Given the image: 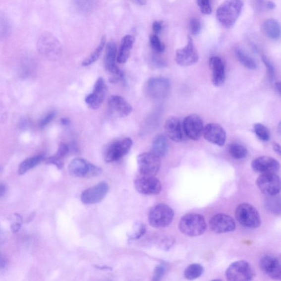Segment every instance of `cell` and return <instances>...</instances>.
<instances>
[{"mask_svg":"<svg viewBox=\"0 0 281 281\" xmlns=\"http://www.w3.org/2000/svg\"><path fill=\"white\" fill-rule=\"evenodd\" d=\"M243 6L242 0H225L217 11V18L223 27L233 26L241 14Z\"/></svg>","mask_w":281,"mask_h":281,"instance_id":"6da1fadb","label":"cell"},{"mask_svg":"<svg viewBox=\"0 0 281 281\" xmlns=\"http://www.w3.org/2000/svg\"><path fill=\"white\" fill-rule=\"evenodd\" d=\"M207 227L205 218L198 214H189L184 216L178 224L180 231L190 237L201 236L205 232Z\"/></svg>","mask_w":281,"mask_h":281,"instance_id":"7a4b0ae2","label":"cell"},{"mask_svg":"<svg viewBox=\"0 0 281 281\" xmlns=\"http://www.w3.org/2000/svg\"><path fill=\"white\" fill-rule=\"evenodd\" d=\"M37 50L44 57L50 59H55L59 57L62 47L55 36L49 33H45L41 35L38 40Z\"/></svg>","mask_w":281,"mask_h":281,"instance_id":"3957f363","label":"cell"},{"mask_svg":"<svg viewBox=\"0 0 281 281\" xmlns=\"http://www.w3.org/2000/svg\"><path fill=\"white\" fill-rule=\"evenodd\" d=\"M235 216L238 222L244 227L256 228L261 225V218L256 209L248 203L240 204Z\"/></svg>","mask_w":281,"mask_h":281,"instance_id":"277c9868","label":"cell"},{"mask_svg":"<svg viewBox=\"0 0 281 281\" xmlns=\"http://www.w3.org/2000/svg\"><path fill=\"white\" fill-rule=\"evenodd\" d=\"M174 217L172 209L165 204H158L151 208L149 215L151 225L156 228L167 227L171 223Z\"/></svg>","mask_w":281,"mask_h":281,"instance_id":"5b68a950","label":"cell"},{"mask_svg":"<svg viewBox=\"0 0 281 281\" xmlns=\"http://www.w3.org/2000/svg\"><path fill=\"white\" fill-rule=\"evenodd\" d=\"M68 171L74 177L89 178L100 175L102 171L100 168L82 158H75L70 163Z\"/></svg>","mask_w":281,"mask_h":281,"instance_id":"8992f818","label":"cell"},{"mask_svg":"<svg viewBox=\"0 0 281 281\" xmlns=\"http://www.w3.org/2000/svg\"><path fill=\"white\" fill-rule=\"evenodd\" d=\"M254 277V271L251 265L244 260L232 263L226 272V277L230 281H249L252 280Z\"/></svg>","mask_w":281,"mask_h":281,"instance_id":"52a82bcc","label":"cell"},{"mask_svg":"<svg viewBox=\"0 0 281 281\" xmlns=\"http://www.w3.org/2000/svg\"><path fill=\"white\" fill-rule=\"evenodd\" d=\"M132 144V140L128 137L111 143L105 151V161L111 163L119 160L129 152Z\"/></svg>","mask_w":281,"mask_h":281,"instance_id":"ba28073f","label":"cell"},{"mask_svg":"<svg viewBox=\"0 0 281 281\" xmlns=\"http://www.w3.org/2000/svg\"><path fill=\"white\" fill-rule=\"evenodd\" d=\"M139 171L142 176H155L161 166L160 158L153 153H144L137 157Z\"/></svg>","mask_w":281,"mask_h":281,"instance_id":"9c48e42d","label":"cell"},{"mask_svg":"<svg viewBox=\"0 0 281 281\" xmlns=\"http://www.w3.org/2000/svg\"><path fill=\"white\" fill-rule=\"evenodd\" d=\"M170 90V81L162 77L150 78L148 80L146 90L151 98L156 100L165 99Z\"/></svg>","mask_w":281,"mask_h":281,"instance_id":"30bf717a","label":"cell"},{"mask_svg":"<svg viewBox=\"0 0 281 281\" xmlns=\"http://www.w3.org/2000/svg\"><path fill=\"white\" fill-rule=\"evenodd\" d=\"M257 185L260 191L269 196L278 195L281 190L280 178L275 173L260 175L257 180Z\"/></svg>","mask_w":281,"mask_h":281,"instance_id":"8fae6325","label":"cell"},{"mask_svg":"<svg viewBox=\"0 0 281 281\" xmlns=\"http://www.w3.org/2000/svg\"><path fill=\"white\" fill-rule=\"evenodd\" d=\"M175 59L177 64L182 66H191L198 62V51L192 38L189 36L186 47L176 51Z\"/></svg>","mask_w":281,"mask_h":281,"instance_id":"7c38bea8","label":"cell"},{"mask_svg":"<svg viewBox=\"0 0 281 281\" xmlns=\"http://www.w3.org/2000/svg\"><path fill=\"white\" fill-rule=\"evenodd\" d=\"M184 132L188 139L198 141L203 135L204 124L202 117L198 114L187 116L183 120Z\"/></svg>","mask_w":281,"mask_h":281,"instance_id":"4fadbf2b","label":"cell"},{"mask_svg":"<svg viewBox=\"0 0 281 281\" xmlns=\"http://www.w3.org/2000/svg\"><path fill=\"white\" fill-rule=\"evenodd\" d=\"M107 85L103 78H99L95 84L93 92L85 98V103L90 109L98 110L101 106L106 98Z\"/></svg>","mask_w":281,"mask_h":281,"instance_id":"5bb4252c","label":"cell"},{"mask_svg":"<svg viewBox=\"0 0 281 281\" xmlns=\"http://www.w3.org/2000/svg\"><path fill=\"white\" fill-rule=\"evenodd\" d=\"M134 185L138 192L145 195H157L162 190L161 183L155 176H143L135 180Z\"/></svg>","mask_w":281,"mask_h":281,"instance_id":"9a60e30c","label":"cell"},{"mask_svg":"<svg viewBox=\"0 0 281 281\" xmlns=\"http://www.w3.org/2000/svg\"><path fill=\"white\" fill-rule=\"evenodd\" d=\"M212 230L216 233L221 234L233 231L236 228V223L233 218L225 214H218L209 221Z\"/></svg>","mask_w":281,"mask_h":281,"instance_id":"2e32d148","label":"cell"},{"mask_svg":"<svg viewBox=\"0 0 281 281\" xmlns=\"http://www.w3.org/2000/svg\"><path fill=\"white\" fill-rule=\"evenodd\" d=\"M260 269L269 277L275 280H281V262L280 258L273 255H265L260 260Z\"/></svg>","mask_w":281,"mask_h":281,"instance_id":"e0dca14e","label":"cell"},{"mask_svg":"<svg viewBox=\"0 0 281 281\" xmlns=\"http://www.w3.org/2000/svg\"><path fill=\"white\" fill-rule=\"evenodd\" d=\"M109 191L108 184L105 182H102L84 191L81 194V200L86 204L98 203L103 200Z\"/></svg>","mask_w":281,"mask_h":281,"instance_id":"ac0fdd59","label":"cell"},{"mask_svg":"<svg viewBox=\"0 0 281 281\" xmlns=\"http://www.w3.org/2000/svg\"><path fill=\"white\" fill-rule=\"evenodd\" d=\"M167 135L173 141L180 142L187 138L184 132L183 120L175 116L169 117L165 123Z\"/></svg>","mask_w":281,"mask_h":281,"instance_id":"d6986e66","label":"cell"},{"mask_svg":"<svg viewBox=\"0 0 281 281\" xmlns=\"http://www.w3.org/2000/svg\"><path fill=\"white\" fill-rule=\"evenodd\" d=\"M203 135L208 142L218 146H223L226 141V131L219 124H207L204 127Z\"/></svg>","mask_w":281,"mask_h":281,"instance_id":"ffe728a7","label":"cell"},{"mask_svg":"<svg viewBox=\"0 0 281 281\" xmlns=\"http://www.w3.org/2000/svg\"><path fill=\"white\" fill-rule=\"evenodd\" d=\"M254 171L261 173H275L280 168V163L275 158L268 156H262L255 159L252 163Z\"/></svg>","mask_w":281,"mask_h":281,"instance_id":"44dd1931","label":"cell"},{"mask_svg":"<svg viewBox=\"0 0 281 281\" xmlns=\"http://www.w3.org/2000/svg\"><path fill=\"white\" fill-rule=\"evenodd\" d=\"M209 66L212 72V82L214 86H221L226 78L225 66L222 58L213 56L209 59Z\"/></svg>","mask_w":281,"mask_h":281,"instance_id":"7402d4cb","label":"cell"},{"mask_svg":"<svg viewBox=\"0 0 281 281\" xmlns=\"http://www.w3.org/2000/svg\"><path fill=\"white\" fill-rule=\"evenodd\" d=\"M110 109L119 116H128L132 111V106L122 97L112 95L108 100Z\"/></svg>","mask_w":281,"mask_h":281,"instance_id":"603a6c76","label":"cell"},{"mask_svg":"<svg viewBox=\"0 0 281 281\" xmlns=\"http://www.w3.org/2000/svg\"><path fill=\"white\" fill-rule=\"evenodd\" d=\"M117 49L114 42H110L106 45L105 65L107 72L110 75L117 72L120 69L116 65Z\"/></svg>","mask_w":281,"mask_h":281,"instance_id":"cb8c5ba5","label":"cell"},{"mask_svg":"<svg viewBox=\"0 0 281 281\" xmlns=\"http://www.w3.org/2000/svg\"><path fill=\"white\" fill-rule=\"evenodd\" d=\"M134 42L135 38L131 35H127L122 38L116 57L117 62L124 64L127 62Z\"/></svg>","mask_w":281,"mask_h":281,"instance_id":"d4e9b609","label":"cell"},{"mask_svg":"<svg viewBox=\"0 0 281 281\" xmlns=\"http://www.w3.org/2000/svg\"><path fill=\"white\" fill-rule=\"evenodd\" d=\"M168 141L166 135H158L153 140L152 153L160 158L165 156L168 151Z\"/></svg>","mask_w":281,"mask_h":281,"instance_id":"484cf974","label":"cell"},{"mask_svg":"<svg viewBox=\"0 0 281 281\" xmlns=\"http://www.w3.org/2000/svg\"><path fill=\"white\" fill-rule=\"evenodd\" d=\"M264 33L272 40H278L280 38V25L277 20L269 18L265 20L263 25Z\"/></svg>","mask_w":281,"mask_h":281,"instance_id":"4316f807","label":"cell"},{"mask_svg":"<svg viewBox=\"0 0 281 281\" xmlns=\"http://www.w3.org/2000/svg\"><path fill=\"white\" fill-rule=\"evenodd\" d=\"M45 160V156L39 155L27 158L21 163L18 169L20 175H23L33 168L37 167Z\"/></svg>","mask_w":281,"mask_h":281,"instance_id":"83f0119b","label":"cell"},{"mask_svg":"<svg viewBox=\"0 0 281 281\" xmlns=\"http://www.w3.org/2000/svg\"><path fill=\"white\" fill-rule=\"evenodd\" d=\"M235 55H236L239 62L245 67L251 70H255L257 68L258 65L255 60L242 49L236 48L235 50Z\"/></svg>","mask_w":281,"mask_h":281,"instance_id":"f1b7e54d","label":"cell"},{"mask_svg":"<svg viewBox=\"0 0 281 281\" xmlns=\"http://www.w3.org/2000/svg\"><path fill=\"white\" fill-rule=\"evenodd\" d=\"M36 65L34 61L30 58H25L20 63L19 74L22 78L31 77L35 72Z\"/></svg>","mask_w":281,"mask_h":281,"instance_id":"f546056e","label":"cell"},{"mask_svg":"<svg viewBox=\"0 0 281 281\" xmlns=\"http://www.w3.org/2000/svg\"><path fill=\"white\" fill-rule=\"evenodd\" d=\"M106 43V38L105 36L102 37L100 43L96 50L92 53L88 58L85 59L82 63L84 66H88L98 60L101 55L103 50L105 47Z\"/></svg>","mask_w":281,"mask_h":281,"instance_id":"4dcf8cb0","label":"cell"},{"mask_svg":"<svg viewBox=\"0 0 281 281\" xmlns=\"http://www.w3.org/2000/svg\"><path fill=\"white\" fill-rule=\"evenodd\" d=\"M204 273L202 266L198 264L189 265L184 272V277L188 280H196L201 277Z\"/></svg>","mask_w":281,"mask_h":281,"instance_id":"1f68e13d","label":"cell"},{"mask_svg":"<svg viewBox=\"0 0 281 281\" xmlns=\"http://www.w3.org/2000/svg\"><path fill=\"white\" fill-rule=\"evenodd\" d=\"M228 152L232 157L236 160H242L247 156L248 151L246 147L238 143H232L228 146Z\"/></svg>","mask_w":281,"mask_h":281,"instance_id":"d6a6232c","label":"cell"},{"mask_svg":"<svg viewBox=\"0 0 281 281\" xmlns=\"http://www.w3.org/2000/svg\"><path fill=\"white\" fill-rule=\"evenodd\" d=\"M253 130L260 140L265 142L270 140V131L264 125L261 123H255L253 125Z\"/></svg>","mask_w":281,"mask_h":281,"instance_id":"836d02e7","label":"cell"},{"mask_svg":"<svg viewBox=\"0 0 281 281\" xmlns=\"http://www.w3.org/2000/svg\"><path fill=\"white\" fill-rule=\"evenodd\" d=\"M146 231L145 225L141 222H137L134 224V228L128 235L130 240H136L141 237Z\"/></svg>","mask_w":281,"mask_h":281,"instance_id":"e575fe53","label":"cell"},{"mask_svg":"<svg viewBox=\"0 0 281 281\" xmlns=\"http://www.w3.org/2000/svg\"><path fill=\"white\" fill-rule=\"evenodd\" d=\"M74 2L76 7L84 13L90 12L94 5V0H74Z\"/></svg>","mask_w":281,"mask_h":281,"instance_id":"d590c367","label":"cell"},{"mask_svg":"<svg viewBox=\"0 0 281 281\" xmlns=\"http://www.w3.org/2000/svg\"><path fill=\"white\" fill-rule=\"evenodd\" d=\"M263 62L265 65L266 70L268 75V78L270 83H273L276 76L275 69L274 66L272 62L266 57L265 56H263L262 57Z\"/></svg>","mask_w":281,"mask_h":281,"instance_id":"8d00e7d4","label":"cell"},{"mask_svg":"<svg viewBox=\"0 0 281 281\" xmlns=\"http://www.w3.org/2000/svg\"><path fill=\"white\" fill-rule=\"evenodd\" d=\"M151 47L158 53L164 52L166 49L165 45L163 44L157 35H153L150 38Z\"/></svg>","mask_w":281,"mask_h":281,"instance_id":"74e56055","label":"cell"},{"mask_svg":"<svg viewBox=\"0 0 281 281\" xmlns=\"http://www.w3.org/2000/svg\"><path fill=\"white\" fill-rule=\"evenodd\" d=\"M197 2L203 14L209 15L212 13V9L209 0H197Z\"/></svg>","mask_w":281,"mask_h":281,"instance_id":"f35d334b","label":"cell"},{"mask_svg":"<svg viewBox=\"0 0 281 281\" xmlns=\"http://www.w3.org/2000/svg\"><path fill=\"white\" fill-rule=\"evenodd\" d=\"M190 30L193 35H197L201 31V23L196 18H193L190 22Z\"/></svg>","mask_w":281,"mask_h":281,"instance_id":"ab89813d","label":"cell"},{"mask_svg":"<svg viewBox=\"0 0 281 281\" xmlns=\"http://www.w3.org/2000/svg\"><path fill=\"white\" fill-rule=\"evenodd\" d=\"M22 224V218L19 214H15L12 219L11 224V229L13 233H17L21 227Z\"/></svg>","mask_w":281,"mask_h":281,"instance_id":"60d3db41","label":"cell"},{"mask_svg":"<svg viewBox=\"0 0 281 281\" xmlns=\"http://www.w3.org/2000/svg\"><path fill=\"white\" fill-rule=\"evenodd\" d=\"M166 268L164 265H158L155 270L154 274H153V281H160L166 273Z\"/></svg>","mask_w":281,"mask_h":281,"instance_id":"b9f144b4","label":"cell"},{"mask_svg":"<svg viewBox=\"0 0 281 281\" xmlns=\"http://www.w3.org/2000/svg\"><path fill=\"white\" fill-rule=\"evenodd\" d=\"M9 30L8 22L4 17L0 16V38L6 37L8 34Z\"/></svg>","mask_w":281,"mask_h":281,"instance_id":"7bdbcfd3","label":"cell"},{"mask_svg":"<svg viewBox=\"0 0 281 281\" xmlns=\"http://www.w3.org/2000/svg\"><path fill=\"white\" fill-rule=\"evenodd\" d=\"M69 151V148L68 146L64 143H62L59 145L58 150L57 153L55 155L56 158H58V159L62 160L63 158L67 155Z\"/></svg>","mask_w":281,"mask_h":281,"instance_id":"ee69618b","label":"cell"},{"mask_svg":"<svg viewBox=\"0 0 281 281\" xmlns=\"http://www.w3.org/2000/svg\"><path fill=\"white\" fill-rule=\"evenodd\" d=\"M56 113L55 112H51L49 113L46 115L43 119L39 121V125L41 128L47 126L55 118Z\"/></svg>","mask_w":281,"mask_h":281,"instance_id":"f6af8a7d","label":"cell"},{"mask_svg":"<svg viewBox=\"0 0 281 281\" xmlns=\"http://www.w3.org/2000/svg\"><path fill=\"white\" fill-rule=\"evenodd\" d=\"M47 163L48 164L54 165L57 167L59 169H62L63 167V163L62 160L58 159L55 156L51 157L47 160Z\"/></svg>","mask_w":281,"mask_h":281,"instance_id":"bcb514c9","label":"cell"},{"mask_svg":"<svg viewBox=\"0 0 281 281\" xmlns=\"http://www.w3.org/2000/svg\"><path fill=\"white\" fill-rule=\"evenodd\" d=\"M163 28L162 23L159 21H156L153 23L152 29L153 32H155L156 34H160Z\"/></svg>","mask_w":281,"mask_h":281,"instance_id":"7dc6e473","label":"cell"},{"mask_svg":"<svg viewBox=\"0 0 281 281\" xmlns=\"http://www.w3.org/2000/svg\"><path fill=\"white\" fill-rule=\"evenodd\" d=\"M7 266V260L3 256V255L0 253V272H1Z\"/></svg>","mask_w":281,"mask_h":281,"instance_id":"c3c4849f","label":"cell"},{"mask_svg":"<svg viewBox=\"0 0 281 281\" xmlns=\"http://www.w3.org/2000/svg\"><path fill=\"white\" fill-rule=\"evenodd\" d=\"M7 188L4 183L0 182V198H2L6 195Z\"/></svg>","mask_w":281,"mask_h":281,"instance_id":"681fc988","label":"cell"},{"mask_svg":"<svg viewBox=\"0 0 281 281\" xmlns=\"http://www.w3.org/2000/svg\"><path fill=\"white\" fill-rule=\"evenodd\" d=\"M273 147L274 151L280 156L281 155V148L280 145L277 142H274Z\"/></svg>","mask_w":281,"mask_h":281,"instance_id":"f907efd6","label":"cell"},{"mask_svg":"<svg viewBox=\"0 0 281 281\" xmlns=\"http://www.w3.org/2000/svg\"><path fill=\"white\" fill-rule=\"evenodd\" d=\"M29 126V122L26 119H23L20 121L19 126L20 128L21 129H27Z\"/></svg>","mask_w":281,"mask_h":281,"instance_id":"816d5d0a","label":"cell"},{"mask_svg":"<svg viewBox=\"0 0 281 281\" xmlns=\"http://www.w3.org/2000/svg\"><path fill=\"white\" fill-rule=\"evenodd\" d=\"M60 122L64 126H68L70 124V120L67 117H62L60 119Z\"/></svg>","mask_w":281,"mask_h":281,"instance_id":"f5cc1de1","label":"cell"},{"mask_svg":"<svg viewBox=\"0 0 281 281\" xmlns=\"http://www.w3.org/2000/svg\"><path fill=\"white\" fill-rule=\"evenodd\" d=\"M131 1L138 5H140V6H144V5L146 4V0H131Z\"/></svg>","mask_w":281,"mask_h":281,"instance_id":"db71d44e","label":"cell"},{"mask_svg":"<svg viewBox=\"0 0 281 281\" xmlns=\"http://www.w3.org/2000/svg\"><path fill=\"white\" fill-rule=\"evenodd\" d=\"M275 89L277 91L278 93L281 95V84L280 82H278L276 83L275 84Z\"/></svg>","mask_w":281,"mask_h":281,"instance_id":"11a10c76","label":"cell"},{"mask_svg":"<svg viewBox=\"0 0 281 281\" xmlns=\"http://www.w3.org/2000/svg\"><path fill=\"white\" fill-rule=\"evenodd\" d=\"M276 4L273 1H269L267 3V7L270 9H273L275 8Z\"/></svg>","mask_w":281,"mask_h":281,"instance_id":"9f6ffc18","label":"cell"},{"mask_svg":"<svg viewBox=\"0 0 281 281\" xmlns=\"http://www.w3.org/2000/svg\"><path fill=\"white\" fill-rule=\"evenodd\" d=\"M278 128L279 129L278 130H279V134H281V122H280V124L279 125Z\"/></svg>","mask_w":281,"mask_h":281,"instance_id":"6f0895ef","label":"cell"}]
</instances>
